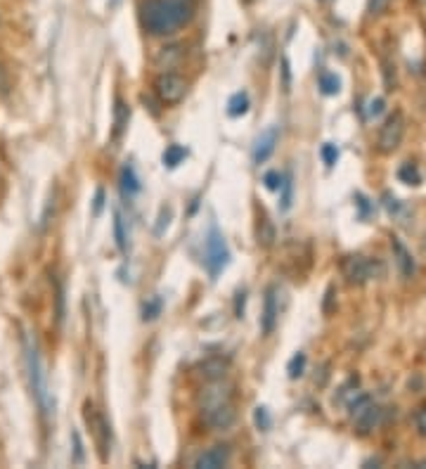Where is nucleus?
<instances>
[{
    "label": "nucleus",
    "mask_w": 426,
    "mask_h": 469,
    "mask_svg": "<svg viewBox=\"0 0 426 469\" xmlns=\"http://www.w3.org/2000/svg\"><path fill=\"white\" fill-rule=\"evenodd\" d=\"M142 313H145V315H142L145 320H154V318H157L159 313H161V299L157 296V299H152L150 303H145V311H142Z\"/></svg>",
    "instance_id": "27"
},
{
    "label": "nucleus",
    "mask_w": 426,
    "mask_h": 469,
    "mask_svg": "<svg viewBox=\"0 0 426 469\" xmlns=\"http://www.w3.org/2000/svg\"><path fill=\"white\" fill-rule=\"evenodd\" d=\"M254 419H256V424H259V429H263V432H268L270 429V424H273V419H270V412H268V407H256V412H254Z\"/></svg>",
    "instance_id": "25"
},
{
    "label": "nucleus",
    "mask_w": 426,
    "mask_h": 469,
    "mask_svg": "<svg viewBox=\"0 0 426 469\" xmlns=\"http://www.w3.org/2000/svg\"><path fill=\"white\" fill-rule=\"evenodd\" d=\"M230 460V448L227 446H213L204 451L194 462V467L197 469H218V467H225Z\"/></svg>",
    "instance_id": "11"
},
{
    "label": "nucleus",
    "mask_w": 426,
    "mask_h": 469,
    "mask_svg": "<svg viewBox=\"0 0 426 469\" xmlns=\"http://www.w3.org/2000/svg\"><path fill=\"white\" fill-rule=\"evenodd\" d=\"M398 178H401L405 185H419L422 183V171L415 164H403L398 168Z\"/></svg>",
    "instance_id": "18"
},
{
    "label": "nucleus",
    "mask_w": 426,
    "mask_h": 469,
    "mask_svg": "<svg viewBox=\"0 0 426 469\" xmlns=\"http://www.w3.org/2000/svg\"><path fill=\"white\" fill-rule=\"evenodd\" d=\"M322 159H324V164L327 166H334L336 164V159H339V149H336V145H324L322 147Z\"/></svg>",
    "instance_id": "28"
},
{
    "label": "nucleus",
    "mask_w": 426,
    "mask_h": 469,
    "mask_svg": "<svg viewBox=\"0 0 426 469\" xmlns=\"http://www.w3.org/2000/svg\"><path fill=\"white\" fill-rule=\"evenodd\" d=\"M71 441H73V462H76V465H83V444H81V434L71 432Z\"/></svg>",
    "instance_id": "29"
},
{
    "label": "nucleus",
    "mask_w": 426,
    "mask_h": 469,
    "mask_svg": "<svg viewBox=\"0 0 426 469\" xmlns=\"http://www.w3.org/2000/svg\"><path fill=\"white\" fill-rule=\"evenodd\" d=\"M114 237H117V244L121 251H128V235H126V221L121 212L114 214Z\"/></svg>",
    "instance_id": "20"
},
{
    "label": "nucleus",
    "mask_w": 426,
    "mask_h": 469,
    "mask_svg": "<svg viewBox=\"0 0 426 469\" xmlns=\"http://www.w3.org/2000/svg\"><path fill=\"white\" fill-rule=\"evenodd\" d=\"M275 242V228L273 223H270L268 216H261V223H259V244L263 249H270Z\"/></svg>",
    "instance_id": "15"
},
{
    "label": "nucleus",
    "mask_w": 426,
    "mask_h": 469,
    "mask_svg": "<svg viewBox=\"0 0 426 469\" xmlns=\"http://www.w3.org/2000/svg\"><path fill=\"white\" fill-rule=\"evenodd\" d=\"M282 204H280V209L282 212H287L289 207H292V197H294V183H292V175H284V180H282Z\"/></svg>",
    "instance_id": "22"
},
{
    "label": "nucleus",
    "mask_w": 426,
    "mask_h": 469,
    "mask_svg": "<svg viewBox=\"0 0 426 469\" xmlns=\"http://www.w3.org/2000/svg\"><path fill=\"white\" fill-rule=\"evenodd\" d=\"M235 405L230 403V400H223V403H215V405H206L204 407V422L211 427V429H230V427L235 424Z\"/></svg>",
    "instance_id": "8"
},
{
    "label": "nucleus",
    "mask_w": 426,
    "mask_h": 469,
    "mask_svg": "<svg viewBox=\"0 0 426 469\" xmlns=\"http://www.w3.org/2000/svg\"><path fill=\"white\" fill-rule=\"evenodd\" d=\"M277 138H280V131H277V126H270L266 133H261V138L256 140V145H254V161H256V164H263V161L270 159V154L275 152Z\"/></svg>",
    "instance_id": "10"
},
{
    "label": "nucleus",
    "mask_w": 426,
    "mask_h": 469,
    "mask_svg": "<svg viewBox=\"0 0 426 469\" xmlns=\"http://www.w3.org/2000/svg\"><path fill=\"white\" fill-rule=\"evenodd\" d=\"M391 249H394L396 263H398V268H401L403 277H412V275H415V270H417L415 258H412V254H410L408 249H405V244L398 240V237H394V242H391Z\"/></svg>",
    "instance_id": "13"
},
{
    "label": "nucleus",
    "mask_w": 426,
    "mask_h": 469,
    "mask_svg": "<svg viewBox=\"0 0 426 469\" xmlns=\"http://www.w3.org/2000/svg\"><path fill=\"white\" fill-rule=\"evenodd\" d=\"M230 263V249H227V242L225 237L218 228H211L206 235V242H204V266L208 270V275H211V280H215L223 268H225Z\"/></svg>",
    "instance_id": "3"
},
{
    "label": "nucleus",
    "mask_w": 426,
    "mask_h": 469,
    "mask_svg": "<svg viewBox=\"0 0 426 469\" xmlns=\"http://www.w3.org/2000/svg\"><path fill=\"white\" fill-rule=\"evenodd\" d=\"M140 17L152 36H168L194 17V0H147Z\"/></svg>",
    "instance_id": "1"
},
{
    "label": "nucleus",
    "mask_w": 426,
    "mask_h": 469,
    "mask_svg": "<svg viewBox=\"0 0 426 469\" xmlns=\"http://www.w3.org/2000/svg\"><path fill=\"white\" fill-rule=\"evenodd\" d=\"M154 93L159 95V100L164 102V105H175V102H180L185 98L187 81L173 71L159 74L157 81H154Z\"/></svg>",
    "instance_id": "6"
},
{
    "label": "nucleus",
    "mask_w": 426,
    "mask_h": 469,
    "mask_svg": "<svg viewBox=\"0 0 426 469\" xmlns=\"http://www.w3.org/2000/svg\"><path fill=\"white\" fill-rule=\"evenodd\" d=\"M282 180H284V175L280 171H268L266 175H263V183H266L268 190H280Z\"/></svg>",
    "instance_id": "26"
},
{
    "label": "nucleus",
    "mask_w": 426,
    "mask_h": 469,
    "mask_svg": "<svg viewBox=\"0 0 426 469\" xmlns=\"http://www.w3.org/2000/svg\"><path fill=\"white\" fill-rule=\"evenodd\" d=\"M24 358H26V370H29V382L33 389V396H36L40 412L50 415L55 403H52L50 393H47V384H45V372H43V363H40L36 342L31 337H24Z\"/></svg>",
    "instance_id": "2"
},
{
    "label": "nucleus",
    "mask_w": 426,
    "mask_h": 469,
    "mask_svg": "<svg viewBox=\"0 0 426 469\" xmlns=\"http://www.w3.org/2000/svg\"><path fill=\"white\" fill-rule=\"evenodd\" d=\"M277 315H280V308H277V296H275V287H270L266 291V308H263V318H261V328L263 335H270L277 325Z\"/></svg>",
    "instance_id": "12"
},
{
    "label": "nucleus",
    "mask_w": 426,
    "mask_h": 469,
    "mask_svg": "<svg viewBox=\"0 0 426 469\" xmlns=\"http://www.w3.org/2000/svg\"><path fill=\"white\" fill-rule=\"evenodd\" d=\"M201 370H204V375L208 379H220L225 375V363L223 360H208V363L201 365Z\"/></svg>",
    "instance_id": "24"
},
{
    "label": "nucleus",
    "mask_w": 426,
    "mask_h": 469,
    "mask_svg": "<svg viewBox=\"0 0 426 469\" xmlns=\"http://www.w3.org/2000/svg\"><path fill=\"white\" fill-rule=\"evenodd\" d=\"M405 135V117L403 112H394L386 119V124L381 126V133H379V152L381 154H391L401 147Z\"/></svg>",
    "instance_id": "7"
},
{
    "label": "nucleus",
    "mask_w": 426,
    "mask_h": 469,
    "mask_svg": "<svg viewBox=\"0 0 426 469\" xmlns=\"http://www.w3.org/2000/svg\"><path fill=\"white\" fill-rule=\"evenodd\" d=\"M237 296H239L237 299V318H242V311H244V291H239Z\"/></svg>",
    "instance_id": "34"
},
{
    "label": "nucleus",
    "mask_w": 426,
    "mask_h": 469,
    "mask_svg": "<svg viewBox=\"0 0 426 469\" xmlns=\"http://www.w3.org/2000/svg\"><path fill=\"white\" fill-rule=\"evenodd\" d=\"M384 268L379 261H372L367 256H348L343 261V275L348 277L350 284H365L374 275H381Z\"/></svg>",
    "instance_id": "5"
},
{
    "label": "nucleus",
    "mask_w": 426,
    "mask_h": 469,
    "mask_svg": "<svg viewBox=\"0 0 426 469\" xmlns=\"http://www.w3.org/2000/svg\"><path fill=\"white\" fill-rule=\"evenodd\" d=\"M102 204H105V192L97 190V195H95V209H93L95 216H100V212H102Z\"/></svg>",
    "instance_id": "33"
},
{
    "label": "nucleus",
    "mask_w": 426,
    "mask_h": 469,
    "mask_svg": "<svg viewBox=\"0 0 426 469\" xmlns=\"http://www.w3.org/2000/svg\"><path fill=\"white\" fill-rule=\"evenodd\" d=\"M121 192H124V197H128V199L140 192V178L131 164H126L121 168Z\"/></svg>",
    "instance_id": "14"
},
{
    "label": "nucleus",
    "mask_w": 426,
    "mask_h": 469,
    "mask_svg": "<svg viewBox=\"0 0 426 469\" xmlns=\"http://www.w3.org/2000/svg\"><path fill=\"white\" fill-rule=\"evenodd\" d=\"M85 422L95 434V441L100 446V458L107 460V446H110V427H107L105 417L95 410L93 403H85Z\"/></svg>",
    "instance_id": "9"
},
{
    "label": "nucleus",
    "mask_w": 426,
    "mask_h": 469,
    "mask_svg": "<svg viewBox=\"0 0 426 469\" xmlns=\"http://www.w3.org/2000/svg\"><path fill=\"white\" fill-rule=\"evenodd\" d=\"M389 5H391V0H367V12L372 17H377V15H381Z\"/></svg>",
    "instance_id": "32"
},
{
    "label": "nucleus",
    "mask_w": 426,
    "mask_h": 469,
    "mask_svg": "<svg viewBox=\"0 0 426 469\" xmlns=\"http://www.w3.org/2000/svg\"><path fill=\"white\" fill-rule=\"evenodd\" d=\"M320 91H322L324 95H336V93L341 91L339 76H336V74H331V71L320 74Z\"/></svg>",
    "instance_id": "19"
},
{
    "label": "nucleus",
    "mask_w": 426,
    "mask_h": 469,
    "mask_svg": "<svg viewBox=\"0 0 426 469\" xmlns=\"http://www.w3.org/2000/svg\"><path fill=\"white\" fill-rule=\"evenodd\" d=\"M185 156H187V149H185V147L171 145V147H166V152H164V164H166L168 168H175L182 159H185Z\"/></svg>",
    "instance_id": "21"
},
{
    "label": "nucleus",
    "mask_w": 426,
    "mask_h": 469,
    "mask_svg": "<svg viewBox=\"0 0 426 469\" xmlns=\"http://www.w3.org/2000/svg\"><path fill=\"white\" fill-rule=\"evenodd\" d=\"M249 112V95L247 93H235L227 102V114L230 117H242Z\"/></svg>",
    "instance_id": "16"
},
{
    "label": "nucleus",
    "mask_w": 426,
    "mask_h": 469,
    "mask_svg": "<svg viewBox=\"0 0 426 469\" xmlns=\"http://www.w3.org/2000/svg\"><path fill=\"white\" fill-rule=\"evenodd\" d=\"M422 254L426 256V233H424V237H422Z\"/></svg>",
    "instance_id": "35"
},
{
    "label": "nucleus",
    "mask_w": 426,
    "mask_h": 469,
    "mask_svg": "<svg viewBox=\"0 0 426 469\" xmlns=\"http://www.w3.org/2000/svg\"><path fill=\"white\" fill-rule=\"evenodd\" d=\"M117 3H119V0H112V5H117Z\"/></svg>",
    "instance_id": "36"
},
{
    "label": "nucleus",
    "mask_w": 426,
    "mask_h": 469,
    "mask_svg": "<svg viewBox=\"0 0 426 469\" xmlns=\"http://www.w3.org/2000/svg\"><path fill=\"white\" fill-rule=\"evenodd\" d=\"M303 370H306V353H301V351H299L292 360H289L287 372H289V377L296 379V377H301V375H303Z\"/></svg>",
    "instance_id": "23"
},
{
    "label": "nucleus",
    "mask_w": 426,
    "mask_h": 469,
    "mask_svg": "<svg viewBox=\"0 0 426 469\" xmlns=\"http://www.w3.org/2000/svg\"><path fill=\"white\" fill-rule=\"evenodd\" d=\"M128 117H131V110L126 107V102L117 100V107H114V135L124 133V128L128 126Z\"/></svg>",
    "instance_id": "17"
},
{
    "label": "nucleus",
    "mask_w": 426,
    "mask_h": 469,
    "mask_svg": "<svg viewBox=\"0 0 426 469\" xmlns=\"http://www.w3.org/2000/svg\"><path fill=\"white\" fill-rule=\"evenodd\" d=\"M415 427H417L419 436L426 439V405H422V407H419V410L415 412Z\"/></svg>",
    "instance_id": "31"
},
{
    "label": "nucleus",
    "mask_w": 426,
    "mask_h": 469,
    "mask_svg": "<svg viewBox=\"0 0 426 469\" xmlns=\"http://www.w3.org/2000/svg\"><path fill=\"white\" fill-rule=\"evenodd\" d=\"M384 107H386V102H384V98L369 100V105H367V119H377L379 114L384 112Z\"/></svg>",
    "instance_id": "30"
},
{
    "label": "nucleus",
    "mask_w": 426,
    "mask_h": 469,
    "mask_svg": "<svg viewBox=\"0 0 426 469\" xmlns=\"http://www.w3.org/2000/svg\"><path fill=\"white\" fill-rule=\"evenodd\" d=\"M348 407H350V417H353L357 434H369L379 424V419H381V407L369 396H365V393L350 400Z\"/></svg>",
    "instance_id": "4"
}]
</instances>
